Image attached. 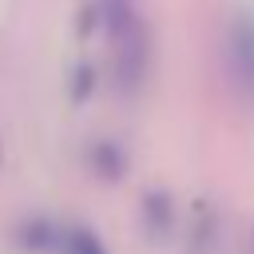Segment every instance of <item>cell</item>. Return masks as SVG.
Instances as JSON below:
<instances>
[{"label": "cell", "instance_id": "1", "mask_svg": "<svg viewBox=\"0 0 254 254\" xmlns=\"http://www.w3.org/2000/svg\"><path fill=\"white\" fill-rule=\"evenodd\" d=\"M107 36H111V71H115V87L123 95L143 91L147 71H151V28L143 24V16L127 4V8H99Z\"/></svg>", "mask_w": 254, "mask_h": 254}, {"label": "cell", "instance_id": "2", "mask_svg": "<svg viewBox=\"0 0 254 254\" xmlns=\"http://www.w3.org/2000/svg\"><path fill=\"white\" fill-rule=\"evenodd\" d=\"M222 56H226V71H230L234 87L242 91L246 103H254V8L250 4L230 12L226 36H222Z\"/></svg>", "mask_w": 254, "mask_h": 254}, {"label": "cell", "instance_id": "3", "mask_svg": "<svg viewBox=\"0 0 254 254\" xmlns=\"http://www.w3.org/2000/svg\"><path fill=\"white\" fill-rule=\"evenodd\" d=\"M139 222H143L147 242H155V246L171 242V234H175V198L167 190H147L143 202H139Z\"/></svg>", "mask_w": 254, "mask_h": 254}, {"label": "cell", "instance_id": "4", "mask_svg": "<svg viewBox=\"0 0 254 254\" xmlns=\"http://www.w3.org/2000/svg\"><path fill=\"white\" fill-rule=\"evenodd\" d=\"M56 242H60V226H56L52 218H44V214L24 218V222L16 226V246H20V250L48 254V250H56Z\"/></svg>", "mask_w": 254, "mask_h": 254}, {"label": "cell", "instance_id": "5", "mask_svg": "<svg viewBox=\"0 0 254 254\" xmlns=\"http://www.w3.org/2000/svg\"><path fill=\"white\" fill-rule=\"evenodd\" d=\"M87 163H91V171H95L99 179H107V183L123 179V171H127V155H123V147H119L115 139H95V143L87 147Z\"/></svg>", "mask_w": 254, "mask_h": 254}, {"label": "cell", "instance_id": "6", "mask_svg": "<svg viewBox=\"0 0 254 254\" xmlns=\"http://www.w3.org/2000/svg\"><path fill=\"white\" fill-rule=\"evenodd\" d=\"M56 254H111L103 246V238L83 226V222H64L60 226V242H56Z\"/></svg>", "mask_w": 254, "mask_h": 254}, {"label": "cell", "instance_id": "7", "mask_svg": "<svg viewBox=\"0 0 254 254\" xmlns=\"http://www.w3.org/2000/svg\"><path fill=\"white\" fill-rule=\"evenodd\" d=\"M91 87H95V71H91L87 64H79V67L71 71V99H87Z\"/></svg>", "mask_w": 254, "mask_h": 254}, {"label": "cell", "instance_id": "8", "mask_svg": "<svg viewBox=\"0 0 254 254\" xmlns=\"http://www.w3.org/2000/svg\"><path fill=\"white\" fill-rule=\"evenodd\" d=\"M127 4H131V0H103L99 8H127Z\"/></svg>", "mask_w": 254, "mask_h": 254}]
</instances>
